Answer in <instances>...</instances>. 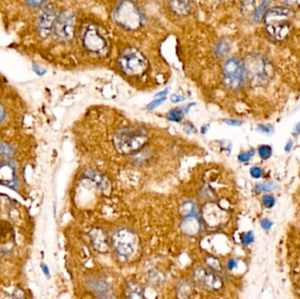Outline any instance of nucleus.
<instances>
[{
    "label": "nucleus",
    "mask_w": 300,
    "mask_h": 299,
    "mask_svg": "<svg viewBox=\"0 0 300 299\" xmlns=\"http://www.w3.org/2000/svg\"><path fill=\"white\" fill-rule=\"evenodd\" d=\"M149 141L148 133L139 128H124L116 132L113 144L121 154H129L138 152Z\"/></svg>",
    "instance_id": "obj_1"
},
{
    "label": "nucleus",
    "mask_w": 300,
    "mask_h": 299,
    "mask_svg": "<svg viewBox=\"0 0 300 299\" xmlns=\"http://www.w3.org/2000/svg\"><path fill=\"white\" fill-rule=\"evenodd\" d=\"M114 21L120 26L129 30H135L142 26V15L133 1L124 0L114 12Z\"/></svg>",
    "instance_id": "obj_2"
},
{
    "label": "nucleus",
    "mask_w": 300,
    "mask_h": 299,
    "mask_svg": "<svg viewBox=\"0 0 300 299\" xmlns=\"http://www.w3.org/2000/svg\"><path fill=\"white\" fill-rule=\"evenodd\" d=\"M112 241L116 254L123 259L132 256L137 248L136 235L126 228L116 232L112 236Z\"/></svg>",
    "instance_id": "obj_3"
},
{
    "label": "nucleus",
    "mask_w": 300,
    "mask_h": 299,
    "mask_svg": "<svg viewBox=\"0 0 300 299\" xmlns=\"http://www.w3.org/2000/svg\"><path fill=\"white\" fill-rule=\"evenodd\" d=\"M244 71L252 84L260 85L268 78L267 61L259 55H249L245 59Z\"/></svg>",
    "instance_id": "obj_4"
},
{
    "label": "nucleus",
    "mask_w": 300,
    "mask_h": 299,
    "mask_svg": "<svg viewBox=\"0 0 300 299\" xmlns=\"http://www.w3.org/2000/svg\"><path fill=\"white\" fill-rule=\"evenodd\" d=\"M120 68L128 75H140L145 71L147 62L140 52L129 48L122 52L119 58Z\"/></svg>",
    "instance_id": "obj_5"
},
{
    "label": "nucleus",
    "mask_w": 300,
    "mask_h": 299,
    "mask_svg": "<svg viewBox=\"0 0 300 299\" xmlns=\"http://www.w3.org/2000/svg\"><path fill=\"white\" fill-rule=\"evenodd\" d=\"M224 83L228 89L239 90L244 81L243 66L236 58H231L224 65Z\"/></svg>",
    "instance_id": "obj_6"
},
{
    "label": "nucleus",
    "mask_w": 300,
    "mask_h": 299,
    "mask_svg": "<svg viewBox=\"0 0 300 299\" xmlns=\"http://www.w3.org/2000/svg\"><path fill=\"white\" fill-rule=\"evenodd\" d=\"M75 18L71 12L64 11L56 18L55 32L56 36L62 41H69L74 35Z\"/></svg>",
    "instance_id": "obj_7"
},
{
    "label": "nucleus",
    "mask_w": 300,
    "mask_h": 299,
    "mask_svg": "<svg viewBox=\"0 0 300 299\" xmlns=\"http://www.w3.org/2000/svg\"><path fill=\"white\" fill-rule=\"evenodd\" d=\"M57 12L53 4H48L42 10L37 21V30L41 37L46 38L49 35L53 27L55 26Z\"/></svg>",
    "instance_id": "obj_8"
},
{
    "label": "nucleus",
    "mask_w": 300,
    "mask_h": 299,
    "mask_svg": "<svg viewBox=\"0 0 300 299\" xmlns=\"http://www.w3.org/2000/svg\"><path fill=\"white\" fill-rule=\"evenodd\" d=\"M194 278L200 285L212 291H218L223 286V282L218 275L204 268L194 270Z\"/></svg>",
    "instance_id": "obj_9"
},
{
    "label": "nucleus",
    "mask_w": 300,
    "mask_h": 299,
    "mask_svg": "<svg viewBox=\"0 0 300 299\" xmlns=\"http://www.w3.org/2000/svg\"><path fill=\"white\" fill-rule=\"evenodd\" d=\"M83 42L86 49L94 54L103 53L107 46V41L93 26H90L86 30Z\"/></svg>",
    "instance_id": "obj_10"
},
{
    "label": "nucleus",
    "mask_w": 300,
    "mask_h": 299,
    "mask_svg": "<svg viewBox=\"0 0 300 299\" xmlns=\"http://www.w3.org/2000/svg\"><path fill=\"white\" fill-rule=\"evenodd\" d=\"M0 184L13 190L17 188V169L13 161L7 160L0 163Z\"/></svg>",
    "instance_id": "obj_11"
},
{
    "label": "nucleus",
    "mask_w": 300,
    "mask_h": 299,
    "mask_svg": "<svg viewBox=\"0 0 300 299\" xmlns=\"http://www.w3.org/2000/svg\"><path fill=\"white\" fill-rule=\"evenodd\" d=\"M284 17H264L267 24L266 29L268 33L275 39L282 41L286 38L290 32V24L286 21H280L279 19Z\"/></svg>",
    "instance_id": "obj_12"
},
{
    "label": "nucleus",
    "mask_w": 300,
    "mask_h": 299,
    "mask_svg": "<svg viewBox=\"0 0 300 299\" xmlns=\"http://www.w3.org/2000/svg\"><path fill=\"white\" fill-rule=\"evenodd\" d=\"M82 182L96 188H107L108 186V182L106 177L92 170H88L84 173Z\"/></svg>",
    "instance_id": "obj_13"
},
{
    "label": "nucleus",
    "mask_w": 300,
    "mask_h": 299,
    "mask_svg": "<svg viewBox=\"0 0 300 299\" xmlns=\"http://www.w3.org/2000/svg\"><path fill=\"white\" fill-rule=\"evenodd\" d=\"M90 237L93 247L99 252H107L109 249L107 236L102 229H92L90 232Z\"/></svg>",
    "instance_id": "obj_14"
},
{
    "label": "nucleus",
    "mask_w": 300,
    "mask_h": 299,
    "mask_svg": "<svg viewBox=\"0 0 300 299\" xmlns=\"http://www.w3.org/2000/svg\"><path fill=\"white\" fill-rule=\"evenodd\" d=\"M170 4L171 10L177 15H187L191 9V0H171Z\"/></svg>",
    "instance_id": "obj_15"
},
{
    "label": "nucleus",
    "mask_w": 300,
    "mask_h": 299,
    "mask_svg": "<svg viewBox=\"0 0 300 299\" xmlns=\"http://www.w3.org/2000/svg\"><path fill=\"white\" fill-rule=\"evenodd\" d=\"M125 294L129 299H142L143 297V291L138 282L129 281L126 284Z\"/></svg>",
    "instance_id": "obj_16"
},
{
    "label": "nucleus",
    "mask_w": 300,
    "mask_h": 299,
    "mask_svg": "<svg viewBox=\"0 0 300 299\" xmlns=\"http://www.w3.org/2000/svg\"><path fill=\"white\" fill-rule=\"evenodd\" d=\"M182 229L186 235H197L200 229V225L197 218L194 217L185 218L184 222L182 224Z\"/></svg>",
    "instance_id": "obj_17"
},
{
    "label": "nucleus",
    "mask_w": 300,
    "mask_h": 299,
    "mask_svg": "<svg viewBox=\"0 0 300 299\" xmlns=\"http://www.w3.org/2000/svg\"><path fill=\"white\" fill-rule=\"evenodd\" d=\"M292 13L291 10L285 7H274L266 13L264 17H287Z\"/></svg>",
    "instance_id": "obj_18"
},
{
    "label": "nucleus",
    "mask_w": 300,
    "mask_h": 299,
    "mask_svg": "<svg viewBox=\"0 0 300 299\" xmlns=\"http://www.w3.org/2000/svg\"><path fill=\"white\" fill-rule=\"evenodd\" d=\"M185 115V111L181 108H176L168 112V120L173 122H180L183 120V117Z\"/></svg>",
    "instance_id": "obj_19"
},
{
    "label": "nucleus",
    "mask_w": 300,
    "mask_h": 299,
    "mask_svg": "<svg viewBox=\"0 0 300 299\" xmlns=\"http://www.w3.org/2000/svg\"><path fill=\"white\" fill-rule=\"evenodd\" d=\"M14 148L13 146L10 145L6 142L0 141V156H5V157H11L14 154Z\"/></svg>",
    "instance_id": "obj_20"
},
{
    "label": "nucleus",
    "mask_w": 300,
    "mask_h": 299,
    "mask_svg": "<svg viewBox=\"0 0 300 299\" xmlns=\"http://www.w3.org/2000/svg\"><path fill=\"white\" fill-rule=\"evenodd\" d=\"M256 188L259 192H272L277 189V185L273 182H267L257 184Z\"/></svg>",
    "instance_id": "obj_21"
},
{
    "label": "nucleus",
    "mask_w": 300,
    "mask_h": 299,
    "mask_svg": "<svg viewBox=\"0 0 300 299\" xmlns=\"http://www.w3.org/2000/svg\"><path fill=\"white\" fill-rule=\"evenodd\" d=\"M258 153L261 158L263 160H267V159L270 158L272 154V149L270 148V146H261L259 149H258Z\"/></svg>",
    "instance_id": "obj_22"
},
{
    "label": "nucleus",
    "mask_w": 300,
    "mask_h": 299,
    "mask_svg": "<svg viewBox=\"0 0 300 299\" xmlns=\"http://www.w3.org/2000/svg\"><path fill=\"white\" fill-rule=\"evenodd\" d=\"M206 263L208 267H210L211 269L215 271H219L221 270V265L218 259H216L215 257H208L206 260Z\"/></svg>",
    "instance_id": "obj_23"
},
{
    "label": "nucleus",
    "mask_w": 300,
    "mask_h": 299,
    "mask_svg": "<svg viewBox=\"0 0 300 299\" xmlns=\"http://www.w3.org/2000/svg\"><path fill=\"white\" fill-rule=\"evenodd\" d=\"M193 209H194V205L192 202H185L181 206V214L184 216H187L193 213Z\"/></svg>",
    "instance_id": "obj_24"
},
{
    "label": "nucleus",
    "mask_w": 300,
    "mask_h": 299,
    "mask_svg": "<svg viewBox=\"0 0 300 299\" xmlns=\"http://www.w3.org/2000/svg\"><path fill=\"white\" fill-rule=\"evenodd\" d=\"M262 205L266 208H272L275 205V198L271 195H264L262 198Z\"/></svg>",
    "instance_id": "obj_25"
},
{
    "label": "nucleus",
    "mask_w": 300,
    "mask_h": 299,
    "mask_svg": "<svg viewBox=\"0 0 300 299\" xmlns=\"http://www.w3.org/2000/svg\"><path fill=\"white\" fill-rule=\"evenodd\" d=\"M269 3H270V2H269V0H263V2H262L261 5L259 6V8L257 10L256 14H255V21H257L258 20L260 19L262 13H263V12L265 11L266 8H267V6H268Z\"/></svg>",
    "instance_id": "obj_26"
},
{
    "label": "nucleus",
    "mask_w": 300,
    "mask_h": 299,
    "mask_svg": "<svg viewBox=\"0 0 300 299\" xmlns=\"http://www.w3.org/2000/svg\"><path fill=\"white\" fill-rule=\"evenodd\" d=\"M217 52L219 53V55H220V56H226L229 52V45L226 42H221L218 45Z\"/></svg>",
    "instance_id": "obj_27"
},
{
    "label": "nucleus",
    "mask_w": 300,
    "mask_h": 299,
    "mask_svg": "<svg viewBox=\"0 0 300 299\" xmlns=\"http://www.w3.org/2000/svg\"><path fill=\"white\" fill-rule=\"evenodd\" d=\"M253 241L254 234L252 232H249V233L242 235V237H241V242L245 246H249V244L252 243Z\"/></svg>",
    "instance_id": "obj_28"
},
{
    "label": "nucleus",
    "mask_w": 300,
    "mask_h": 299,
    "mask_svg": "<svg viewBox=\"0 0 300 299\" xmlns=\"http://www.w3.org/2000/svg\"><path fill=\"white\" fill-rule=\"evenodd\" d=\"M166 99V97H163V98H159L157 99H154L152 102L150 103L148 106H147V109L148 110H154V108L159 107L161 104H163Z\"/></svg>",
    "instance_id": "obj_29"
},
{
    "label": "nucleus",
    "mask_w": 300,
    "mask_h": 299,
    "mask_svg": "<svg viewBox=\"0 0 300 299\" xmlns=\"http://www.w3.org/2000/svg\"><path fill=\"white\" fill-rule=\"evenodd\" d=\"M47 0H26V4L32 7V8H35V7H39L41 6L42 4L46 3Z\"/></svg>",
    "instance_id": "obj_30"
},
{
    "label": "nucleus",
    "mask_w": 300,
    "mask_h": 299,
    "mask_svg": "<svg viewBox=\"0 0 300 299\" xmlns=\"http://www.w3.org/2000/svg\"><path fill=\"white\" fill-rule=\"evenodd\" d=\"M254 154V150H251V151H249V153H241V154L239 155V161L240 162H242V163H246V162H249V160H250V157L251 156H253Z\"/></svg>",
    "instance_id": "obj_31"
},
{
    "label": "nucleus",
    "mask_w": 300,
    "mask_h": 299,
    "mask_svg": "<svg viewBox=\"0 0 300 299\" xmlns=\"http://www.w3.org/2000/svg\"><path fill=\"white\" fill-rule=\"evenodd\" d=\"M250 174L253 176L254 178H260L262 175V171L261 168L259 167H253L251 170H250Z\"/></svg>",
    "instance_id": "obj_32"
},
{
    "label": "nucleus",
    "mask_w": 300,
    "mask_h": 299,
    "mask_svg": "<svg viewBox=\"0 0 300 299\" xmlns=\"http://www.w3.org/2000/svg\"><path fill=\"white\" fill-rule=\"evenodd\" d=\"M93 287H94V289L99 291H107L108 289L107 283H106V282H94Z\"/></svg>",
    "instance_id": "obj_33"
},
{
    "label": "nucleus",
    "mask_w": 300,
    "mask_h": 299,
    "mask_svg": "<svg viewBox=\"0 0 300 299\" xmlns=\"http://www.w3.org/2000/svg\"><path fill=\"white\" fill-rule=\"evenodd\" d=\"M261 225H262V227L263 229H265V230H269L272 227V225H273V223L271 222L270 220L269 219H262V222H261Z\"/></svg>",
    "instance_id": "obj_34"
},
{
    "label": "nucleus",
    "mask_w": 300,
    "mask_h": 299,
    "mask_svg": "<svg viewBox=\"0 0 300 299\" xmlns=\"http://www.w3.org/2000/svg\"><path fill=\"white\" fill-rule=\"evenodd\" d=\"M258 129H259V130H261V131L263 132V133H269L272 132L273 128H272L271 126H264V125H260V126L258 127Z\"/></svg>",
    "instance_id": "obj_35"
},
{
    "label": "nucleus",
    "mask_w": 300,
    "mask_h": 299,
    "mask_svg": "<svg viewBox=\"0 0 300 299\" xmlns=\"http://www.w3.org/2000/svg\"><path fill=\"white\" fill-rule=\"evenodd\" d=\"M252 7H254L253 0H245L244 6H243V9H245V11L248 13L249 10H251Z\"/></svg>",
    "instance_id": "obj_36"
},
{
    "label": "nucleus",
    "mask_w": 300,
    "mask_h": 299,
    "mask_svg": "<svg viewBox=\"0 0 300 299\" xmlns=\"http://www.w3.org/2000/svg\"><path fill=\"white\" fill-rule=\"evenodd\" d=\"M185 99V97H183V96H177V95L176 94L172 95L171 98V102L173 103L182 102V101H184Z\"/></svg>",
    "instance_id": "obj_37"
},
{
    "label": "nucleus",
    "mask_w": 300,
    "mask_h": 299,
    "mask_svg": "<svg viewBox=\"0 0 300 299\" xmlns=\"http://www.w3.org/2000/svg\"><path fill=\"white\" fill-rule=\"evenodd\" d=\"M225 122H226L227 124L230 125V126H235V127H239V126H241V122L238 121V120H225Z\"/></svg>",
    "instance_id": "obj_38"
},
{
    "label": "nucleus",
    "mask_w": 300,
    "mask_h": 299,
    "mask_svg": "<svg viewBox=\"0 0 300 299\" xmlns=\"http://www.w3.org/2000/svg\"><path fill=\"white\" fill-rule=\"evenodd\" d=\"M195 131H196V129L193 128L192 125L190 124H185V132H186L187 133H195Z\"/></svg>",
    "instance_id": "obj_39"
},
{
    "label": "nucleus",
    "mask_w": 300,
    "mask_h": 299,
    "mask_svg": "<svg viewBox=\"0 0 300 299\" xmlns=\"http://www.w3.org/2000/svg\"><path fill=\"white\" fill-rule=\"evenodd\" d=\"M236 260H234V259H232L230 261L227 262V268L229 270H233V269L236 268Z\"/></svg>",
    "instance_id": "obj_40"
},
{
    "label": "nucleus",
    "mask_w": 300,
    "mask_h": 299,
    "mask_svg": "<svg viewBox=\"0 0 300 299\" xmlns=\"http://www.w3.org/2000/svg\"><path fill=\"white\" fill-rule=\"evenodd\" d=\"M4 118H5V111H4V107L0 105V124L3 122Z\"/></svg>",
    "instance_id": "obj_41"
},
{
    "label": "nucleus",
    "mask_w": 300,
    "mask_h": 299,
    "mask_svg": "<svg viewBox=\"0 0 300 299\" xmlns=\"http://www.w3.org/2000/svg\"><path fill=\"white\" fill-rule=\"evenodd\" d=\"M33 68H34L35 72L37 73L39 76H43V74H45V73H46L45 70L41 69V68H39L38 66H36V65H34V66H33Z\"/></svg>",
    "instance_id": "obj_42"
},
{
    "label": "nucleus",
    "mask_w": 300,
    "mask_h": 299,
    "mask_svg": "<svg viewBox=\"0 0 300 299\" xmlns=\"http://www.w3.org/2000/svg\"><path fill=\"white\" fill-rule=\"evenodd\" d=\"M41 269L43 270V273L45 274L46 276H49V269L47 268V265L42 264V265H41Z\"/></svg>",
    "instance_id": "obj_43"
},
{
    "label": "nucleus",
    "mask_w": 300,
    "mask_h": 299,
    "mask_svg": "<svg viewBox=\"0 0 300 299\" xmlns=\"http://www.w3.org/2000/svg\"><path fill=\"white\" fill-rule=\"evenodd\" d=\"M168 91L169 90H163V91H161L160 93H157V94L155 95V98H163V97H165L166 95L168 94Z\"/></svg>",
    "instance_id": "obj_44"
},
{
    "label": "nucleus",
    "mask_w": 300,
    "mask_h": 299,
    "mask_svg": "<svg viewBox=\"0 0 300 299\" xmlns=\"http://www.w3.org/2000/svg\"><path fill=\"white\" fill-rule=\"evenodd\" d=\"M292 141H289V142H288L287 144H286V146H285V149H284V150H285V151H286V152H290V151H291V150H292Z\"/></svg>",
    "instance_id": "obj_45"
},
{
    "label": "nucleus",
    "mask_w": 300,
    "mask_h": 299,
    "mask_svg": "<svg viewBox=\"0 0 300 299\" xmlns=\"http://www.w3.org/2000/svg\"><path fill=\"white\" fill-rule=\"evenodd\" d=\"M300 123H299V124H298V126H297L296 128H295V132H294V133H295V134H298V133H300Z\"/></svg>",
    "instance_id": "obj_46"
},
{
    "label": "nucleus",
    "mask_w": 300,
    "mask_h": 299,
    "mask_svg": "<svg viewBox=\"0 0 300 299\" xmlns=\"http://www.w3.org/2000/svg\"></svg>",
    "instance_id": "obj_47"
}]
</instances>
